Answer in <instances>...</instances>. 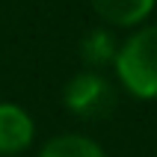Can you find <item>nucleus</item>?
I'll list each match as a JSON object with an SVG mask.
<instances>
[{
    "label": "nucleus",
    "instance_id": "f257e3e1",
    "mask_svg": "<svg viewBox=\"0 0 157 157\" xmlns=\"http://www.w3.org/2000/svg\"><path fill=\"white\" fill-rule=\"evenodd\" d=\"M116 77L133 98L154 101L157 98V24L140 27L119 44L113 59Z\"/></svg>",
    "mask_w": 157,
    "mask_h": 157
},
{
    "label": "nucleus",
    "instance_id": "f03ea898",
    "mask_svg": "<svg viewBox=\"0 0 157 157\" xmlns=\"http://www.w3.org/2000/svg\"><path fill=\"white\" fill-rule=\"evenodd\" d=\"M62 104L77 119H104L116 107V89L113 83L98 71H80L65 83Z\"/></svg>",
    "mask_w": 157,
    "mask_h": 157
},
{
    "label": "nucleus",
    "instance_id": "7ed1b4c3",
    "mask_svg": "<svg viewBox=\"0 0 157 157\" xmlns=\"http://www.w3.org/2000/svg\"><path fill=\"white\" fill-rule=\"evenodd\" d=\"M36 136V122L21 104L15 101H0V154L18 157L30 148Z\"/></svg>",
    "mask_w": 157,
    "mask_h": 157
},
{
    "label": "nucleus",
    "instance_id": "20e7f679",
    "mask_svg": "<svg viewBox=\"0 0 157 157\" xmlns=\"http://www.w3.org/2000/svg\"><path fill=\"white\" fill-rule=\"evenodd\" d=\"M92 9L113 27H136L151 15L154 0H92Z\"/></svg>",
    "mask_w": 157,
    "mask_h": 157
},
{
    "label": "nucleus",
    "instance_id": "39448f33",
    "mask_svg": "<svg viewBox=\"0 0 157 157\" xmlns=\"http://www.w3.org/2000/svg\"><path fill=\"white\" fill-rule=\"evenodd\" d=\"M36 157H107L104 148L92 136L83 133H59L51 142H44Z\"/></svg>",
    "mask_w": 157,
    "mask_h": 157
},
{
    "label": "nucleus",
    "instance_id": "423d86ee",
    "mask_svg": "<svg viewBox=\"0 0 157 157\" xmlns=\"http://www.w3.org/2000/svg\"><path fill=\"white\" fill-rule=\"evenodd\" d=\"M116 53H119V42L113 39L110 30H92V33L83 36V42H80V56L86 65L92 68H101V65H110L116 59Z\"/></svg>",
    "mask_w": 157,
    "mask_h": 157
}]
</instances>
